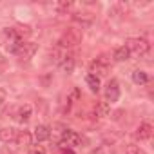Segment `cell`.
I'll return each instance as SVG.
<instances>
[{"mask_svg": "<svg viewBox=\"0 0 154 154\" xmlns=\"http://www.w3.org/2000/svg\"><path fill=\"white\" fill-rule=\"evenodd\" d=\"M125 47L129 49V53H134L138 56H145L150 51V45L145 38H131V40H127Z\"/></svg>", "mask_w": 154, "mask_h": 154, "instance_id": "cell-2", "label": "cell"}, {"mask_svg": "<svg viewBox=\"0 0 154 154\" xmlns=\"http://www.w3.org/2000/svg\"><path fill=\"white\" fill-rule=\"evenodd\" d=\"M33 154H45V149H44V147H38V149L33 150Z\"/></svg>", "mask_w": 154, "mask_h": 154, "instance_id": "cell-18", "label": "cell"}, {"mask_svg": "<svg viewBox=\"0 0 154 154\" xmlns=\"http://www.w3.org/2000/svg\"><path fill=\"white\" fill-rule=\"evenodd\" d=\"M78 42H80V33L76 31V29H67V31L60 36L56 47H60V49H71V47H74V45H78Z\"/></svg>", "mask_w": 154, "mask_h": 154, "instance_id": "cell-1", "label": "cell"}, {"mask_svg": "<svg viewBox=\"0 0 154 154\" xmlns=\"http://www.w3.org/2000/svg\"><path fill=\"white\" fill-rule=\"evenodd\" d=\"M109 111H111V105H109L107 102H98V103L94 105V114H96L98 118L109 116Z\"/></svg>", "mask_w": 154, "mask_h": 154, "instance_id": "cell-11", "label": "cell"}, {"mask_svg": "<svg viewBox=\"0 0 154 154\" xmlns=\"http://www.w3.org/2000/svg\"><path fill=\"white\" fill-rule=\"evenodd\" d=\"M127 154H147L140 145H129L127 147Z\"/></svg>", "mask_w": 154, "mask_h": 154, "instance_id": "cell-17", "label": "cell"}, {"mask_svg": "<svg viewBox=\"0 0 154 154\" xmlns=\"http://www.w3.org/2000/svg\"><path fill=\"white\" fill-rule=\"evenodd\" d=\"M17 131L13 127H4V129H0V141H4V143H11L17 140Z\"/></svg>", "mask_w": 154, "mask_h": 154, "instance_id": "cell-7", "label": "cell"}, {"mask_svg": "<svg viewBox=\"0 0 154 154\" xmlns=\"http://www.w3.org/2000/svg\"><path fill=\"white\" fill-rule=\"evenodd\" d=\"M54 8H56L58 13H67L72 8V2H69V0H62V2H56L54 4Z\"/></svg>", "mask_w": 154, "mask_h": 154, "instance_id": "cell-16", "label": "cell"}, {"mask_svg": "<svg viewBox=\"0 0 154 154\" xmlns=\"http://www.w3.org/2000/svg\"><path fill=\"white\" fill-rule=\"evenodd\" d=\"M82 141H84V138H82L78 132L71 131V129H65V131L62 132V145H63V147H65V145L78 147V145H82Z\"/></svg>", "mask_w": 154, "mask_h": 154, "instance_id": "cell-4", "label": "cell"}, {"mask_svg": "<svg viewBox=\"0 0 154 154\" xmlns=\"http://www.w3.org/2000/svg\"><path fill=\"white\" fill-rule=\"evenodd\" d=\"M150 136H152V125L150 123H140V127L136 129V138L138 140H141V141H145V140H150Z\"/></svg>", "mask_w": 154, "mask_h": 154, "instance_id": "cell-6", "label": "cell"}, {"mask_svg": "<svg viewBox=\"0 0 154 154\" xmlns=\"http://www.w3.org/2000/svg\"><path fill=\"white\" fill-rule=\"evenodd\" d=\"M85 82H87V85H89V89H91L93 93H98V91H100V78H98V76H94V74H87Z\"/></svg>", "mask_w": 154, "mask_h": 154, "instance_id": "cell-13", "label": "cell"}, {"mask_svg": "<svg viewBox=\"0 0 154 154\" xmlns=\"http://www.w3.org/2000/svg\"><path fill=\"white\" fill-rule=\"evenodd\" d=\"M29 116H31V105L26 103V105H22L20 111H18V122H27Z\"/></svg>", "mask_w": 154, "mask_h": 154, "instance_id": "cell-15", "label": "cell"}, {"mask_svg": "<svg viewBox=\"0 0 154 154\" xmlns=\"http://www.w3.org/2000/svg\"><path fill=\"white\" fill-rule=\"evenodd\" d=\"M49 136H51V129L47 125H38L35 129V140L36 141H45V140H49Z\"/></svg>", "mask_w": 154, "mask_h": 154, "instance_id": "cell-9", "label": "cell"}, {"mask_svg": "<svg viewBox=\"0 0 154 154\" xmlns=\"http://www.w3.org/2000/svg\"><path fill=\"white\" fill-rule=\"evenodd\" d=\"M4 98H6V94H4V91H0V105L4 103Z\"/></svg>", "mask_w": 154, "mask_h": 154, "instance_id": "cell-20", "label": "cell"}, {"mask_svg": "<svg viewBox=\"0 0 154 154\" xmlns=\"http://www.w3.org/2000/svg\"><path fill=\"white\" fill-rule=\"evenodd\" d=\"M132 80H134V84H138V85H145L147 82H149V74L145 72V71H134L132 72Z\"/></svg>", "mask_w": 154, "mask_h": 154, "instance_id": "cell-12", "label": "cell"}, {"mask_svg": "<svg viewBox=\"0 0 154 154\" xmlns=\"http://www.w3.org/2000/svg\"><path fill=\"white\" fill-rule=\"evenodd\" d=\"M74 56L72 54H69V53H65V56L62 58V62H60V67H62V71L63 72H67V74H71L72 71H74Z\"/></svg>", "mask_w": 154, "mask_h": 154, "instance_id": "cell-8", "label": "cell"}, {"mask_svg": "<svg viewBox=\"0 0 154 154\" xmlns=\"http://www.w3.org/2000/svg\"><path fill=\"white\" fill-rule=\"evenodd\" d=\"M129 56H131V53H129V49L125 45H122V47H118L114 51V60L116 62H125V60H129Z\"/></svg>", "mask_w": 154, "mask_h": 154, "instance_id": "cell-14", "label": "cell"}, {"mask_svg": "<svg viewBox=\"0 0 154 154\" xmlns=\"http://www.w3.org/2000/svg\"><path fill=\"white\" fill-rule=\"evenodd\" d=\"M107 69H109V62L103 58V56H100V58H96L93 63H91V74H94V76H103V74H107Z\"/></svg>", "mask_w": 154, "mask_h": 154, "instance_id": "cell-5", "label": "cell"}, {"mask_svg": "<svg viewBox=\"0 0 154 154\" xmlns=\"http://www.w3.org/2000/svg\"><path fill=\"white\" fill-rule=\"evenodd\" d=\"M118 100H120V84H118V80L112 78L105 87V102L107 103H116Z\"/></svg>", "mask_w": 154, "mask_h": 154, "instance_id": "cell-3", "label": "cell"}, {"mask_svg": "<svg viewBox=\"0 0 154 154\" xmlns=\"http://www.w3.org/2000/svg\"><path fill=\"white\" fill-rule=\"evenodd\" d=\"M62 154H74V152H72V149H65V147H63V149H62Z\"/></svg>", "mask_w": 154, "mask_h": 154, "instance_id": "cell-19", "label": "cell"}, {"mask_svg": "<svg viewBox=\"0 0 154 154\" xmlns=\"http://www.w3.org/2000/svg\"><path fill=\"white\" fill-rule=\"evenodd\" d=\"M31 140H33V136H31V132L29 131H20L18 134H17V145L18 147H29L31 145Z\"/></svg>", "mask_w": 154, "mask_h": 154, "instance_id": "cell-10", "label": "cell"}]
</instances>
